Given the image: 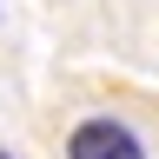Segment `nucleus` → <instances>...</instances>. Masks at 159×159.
I'll return each instance as SVG.
<instances>
[{"label": "nucleus", "instance_id": "1", "mask_svg": "<svg viewBox=\"0 0 159 159\" xmlns=\"http://www.w3.org/2000/svg\"><path fill=\"white\" fill-rule=\"evenodd\" d=\"M66 159H146V146H139V133L126 119L93 113V119H80L66 133Z\"/></svg>", "mask_w": 159, "mask_h": 159}, {"label": "nucleus", "instance_id": "2", "mask_svg": "<svg viewBox=\"0 0 159 159\" xmlns=\"http://www.w3.org/2000/svg\"><path fill=\"white\" fill-rule=\"evenodd\" d=\"M0 159H13V152H7V146H0Z\"/></svg>", "mask_w": 159, "mask_h": 159}]
</instances>
